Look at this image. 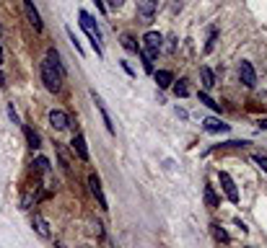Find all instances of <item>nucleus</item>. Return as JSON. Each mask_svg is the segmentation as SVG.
Masks as SVG:
<instances>
[{
  "label": "nucleus",
  "mask_w": 267,
  "mask_h": 248,
  "mask_svg": "<svg viewBox=\"0 0 267 248\" xmlns=\"http://www.w3.org/2000/svg\"><path fill=\"white\" fill-rule=\"evenodd\" d=\"M8 117H11V122H13V124H21V119H18V114H16L13 104H8Z\"/></svg>",
  "instance_id": "obj_27"
},
{
  "label": "nucleus",
  "mask_w": 267,
  "mask_h": 248,
  "mask_svg": "<svg viewBox=\"0 0 267 248\" xmlns=\"http://www.w3.org/2000/svg\"><path fill=\"white\" fill-rule=\"evenodd\" d=\"M50 124L55 129H68L70 127V117L65 114V111H60V109H52L50 111Z\"/></svg>",
  "instance_id": "obj_9"
},
{
  "label": "nucleus",
  "mask_w": 267,
  "mask_h": 248,
  "mask_svg": "<svg viewBox=\"0 0 267 248\" xmlns=\"http://www.w3.org/2000/svg\"><path fill=\"white\" fill-rule=\"evenodd\" d=\"M156 8H159V0H138V16H140L143 24H150L153 21Z\"/></svg>",
  "instance_id": "obj_6"
},
{
  "label": "nucleus",
  "mask_w": 267,
  "mask_h": 248,
  "mask_svg": "<svg viewBox=\"0 0 267 248\" xmlns=\"http://www.w3.org/2000/svg\"><path fill=\"white\" fill-rule=\"evenodd\" d=\"M24 13H26L29 24H31L36 31H42V29H44V24H42V16H39V11L34 8V3H31V0H24Z\"/></svg>",
  "instance_id": "obj_8"
},
{
  "label": "nucleus",
  "mask_w": 267,
  "mask_h": 248,
  "mask_svg": "<svg viewBox=\"0 0 267 248\" xmlns=\"http://www.w3.org/2000/svg\"><path fill=\"white\" fill-rule=\"evenodd\" d=\"M153 78H156V83H159V88H169V85H174V75H171L169 70H156Z\"/></svg>",
  "instance_id": "obj_15"
},
{
  "label": "nucleus",
  "mask_w": 267,
  "mask_h": 248,
  "mask_svg": "<svg viewBox=\"0 0 267 248\" xmlns=\"http://www.w3.org/2000/svg\"><path fill=\"white\" fill-rule=\"evenodd\" d=\"M42 80L47 85V91H55V93L60 91V85L65 80V67L60 62L57 49H47V57L42 62Z\"/></svg>",
  "instance_id": "obj_1"
},
{
  "label": "nucleus",
  "mask_w": 267,
  "mask_h": 248,
  "mask_svg": "<svg viewBox=\"0 0 267 248\" xmlns=\"http://www.w3.org/2000/svg\"><path fill=\"white\" fill-rule=\"evenodd\" d=\"M138 55L143 57V67H145V73H156V55H150V52H145V49H138Z\"/></svg>",
  "instance_id": "obj_16"
},
{
  "label": "nucleus",
  "mask_w": 267,
  "mask_h": 248,
  "mask_svg": "<svg viewBox=\"0 0 267 248\" xmlns=\"http://www.w3.org/2000/svg\"><path fill=\"white\" fill-rule=\"evenodd\" d=\"M88 186H91V194L96 196L99 207H101V210H109V207H106V196H104V191H101V181H99V176H96V173L88 176Z\"/></svg>",
  "instance_id": "obj_7"
},
{
  "label": "nucleus",
  "mask_w": 267,
  "mask_h": 248,
  "mask_svg": "<svg viewBox=\"0 0 267 248\" xmlns=\"http://www.w3.org/2000/svg\"><path fill=\"white\" fill-rule=\"evenodd\" d=\"M31 228L36 230V235H39V238H50V235H52V233H50L47 220H44L42 215H34V217H31Z\"/></svg>",
  "instance_id": "obj_12"
},
{
  "label": "nucleus",
  "mask_w": 267,
  "mask_h": 248,
  "mask_svg": "<svg viewBox=\"0 0 267 248\" xmlns=\"http://www.w3.org/2000/svg\"><path fill=\"white\" fill-rule=\"evenodd\" d=\"M215 36H218V29H210V36H208V44H205V52H210L215 47Z\"/></svg>",
  "instance_id": "obj_25"
},
{
  "label": "nucleus",
  "mask_w": 267,
  "mask_h": 248,
  "mask_svg": "<svg viewBox=\"0 0 267 248\" xmlns=\"http://www.w3.org/2000/svg\"><path fill=\"white\" fill-rule=\"evenodd\" d=\"M259 127H262V129H267V119H259Z\"/></svg>",
  "instance_id": "obj_30"
},
{
  "label": "nucleus",
  "mask_w": 267,
  "mask_h": 248,
  "mask_svg": "<svg viewBox=\"0 0 267 248\" xmlns=\"http://www.w3.org/2000/svg\"><path fill=\"white\" fill-rule=\"evenodd\" d=\"M68 36H70V44L75 47V52H78V55L83 57L86 52H83V47H81V41H78V36H75V31H73V29H68Z\"/></svg>",
  "instance_id": "obj_24"
},
{
  "label": "nucleus",
  "mask_w": 267,
  "mask_h": 248,
  "mask_svg": "<svg viewBox=\"0 0 267 248\" xmlns=\"http://www.w3.org/2000/svg\"><path fill=\"white\" fill-rule=\"evenodd\" d=\"M161 47H164V36H161L159 31H148V34L143 36V47H140V49H145V52H150V55H159Z\"/></svg>",
  "instance_id": "obj_4"
},
{
  "label": "nucleus",
  "mask_w": 267,
  "mask_h": 248,
  "mask_svg": "<svg viewBox=\"0 0 267 248\" xmlns=\"http://www.w3.org/2000/svg\"><path fill=\"white\" fill-rule=\"evenodd\" d=\"M73 150L78 153V158H81V161H86V163L91 161V155H88V147H86V137H83L81 132L73 137Z\"/></svg>",
  "instance_id": "obj_13"
},
{
  "label": "nucleus",
  "mask_w": 267,
  "mask_h": 248,
  "mask_svg": "<svg viewBox=\"0 0 267 248\" xmlns=\"http://www.w3.org/2000/svg\"><path fill=\"white\" fill-rule=\"evenodd\" d=\"M197 98H200V104H205L208 109H213V111H220V104H218V101H213V98L208 96V91H200V93H197Z\"/></svg>",
  "instance_id": "obj_18"
},
{
  "label": "nucleus",
  "mask_w": 267,
  "mask_h": 248,
  "mask_svg": "<svg viewBox=\"0 0 267 248\" xmlns=\"http://www.w3.org/2000/svg\"><path fill=\"white\" fill-rule=\"evenodd\" d=\"M203 127L208 129V132H213V134H226L231 127L228 124H223V122H220V119H215V117H208L205 122H203Z\"/></svg>",
  "instance_id": "obj_11"
},
{
  "label": "nucleus",
  "mask_w": 267,
  "mask_h": 248,
  "mask_svg": "<svg viewBox=\"0 0 267 248\" xmlns=\"http://www.w3.org/2000/svg\"><path fill=\"white\" fill-rule=\"evenodd\" d=\"M174 93L179 96V98H187L192 91H189V80H176L174 83Z\"/></svg>",
  "instance_id": "obj_17"
},
{
  "label": "nucleus",
  "mask_w": 267,
  "mask_h": 248,
  "mask_svg": "<svg viewBox=\"0 0 267 248\" xmlns=\"http://www.w3.org/2000/svg\"><path fill=\"white\" fill-rule=\"evenodd\" d=\"M239 78H241V83L247 85V88H254L257 85V73H254L252 62H247V60L239 62Z\"/></svg>",
  "instance_id": "obj_5"
},
{
  "label": "nucleus",
  "mask_w": 267,
  "mask_h": 248,
  "mask_svg": "<svg viewBox=\"0 0 267 248\" xmlns=\"http://www.w3.org/2000/svg\"><path fill=\"white\" fill-rule=\"evenodd\" d=\"M55 248H65V245H62V243H55Z\"/></svg>",
  "instance_id": "obj_32"
},
{
  "label": "nucleus",
  "mask_w": 267,
  "mask_h": 248,
  "mask_svg": "<svg viewBox=\"0 0 267 248\" xmlns=\"http://www.w3.org/2000/svg\"><path fill=\"white\" fill-rule=\"evenodd\" d=\"M218 181H220V189H223V194L228 196V202L239 205V189H236V184H234V178H231L226 171H220V173H218Z\"/></svg>",
  "instance_id": "obj_3"
},
{
  "label": "nucleus",
  "mask_w": 267,
  "mask_h": 248,
  "mask_svg": "<svg viewBox=\"0 0 267 248\" xmlns=\"http://www.w3.org/2000/svg\"><path fill=\"white\" fill-rule=\"evenodd\" d=\"M109 8H122V0H106Z\"/></svg>",
  "instance_id": "obj_28"
},
{
  "label": "nucleus",
  "mask_w": 267,
  "mask_h": 248,
  "mask_svg": "<svg viewBox=\"0 0 267 248\" xmlns=\"http://www.w3.org/2000/svg\"><path fill=\"white\" fill-rule=\"evenodd\" d=\"M205 205H208L210 210H215V207H218V196H215L213 186H205Z\"/></svg>",
  "instance_id": "obj_20"
},
{
  "label": "nucleus",
  "mask_w": 267,
  "mask_h": 248,
  "mask_svg": "<svg viewBox=\"0 0 267 248\" xmlns=\"http://www.w3.org/2000/svg\"><path fill=\"white\" fill-rule=\"evenodd\" d=\"M200 78H203V88H205V91H213V88H215V75H213V70H210V67H200Z\"/></svg>",
  "instance_id": "obj_14"
},
{
  "label": "nucleus",
  "mask_w": 267,
  "mask_h": 248,
  "mask_svg": "<svg viewBox=\"0 0 267 248\" xmlns=\"http://www.w3.org/2000/svg\"><path fill=\"white\" fill-rule=\"evenodd\" d=\"M78 21H81V29L88 34V39H91V47H94L96 57H104V49H101V31H99V26H96V21L91 18V13L78 11Z\"/></svg>",
  "instance_id": "obj_2"
},
{
  "label": "nucleus",
  "mask_w": 267,
  "mask_h": 248,
  "mask_svg": "<svg viewBox=\"0 0 267 248\" xmlns=\"http://www.w3.org/2000/svg\"><path fill=\"white\" fill-rule=\"evenodd\" d=\"M122 47H125L127 52H138V49H140L138 44H135V39H132L130 34H125V36H122Z\"/></svg>",
  "instance_id": "obj_21"
},
{
  "label": "nucleus",
  "mask_w": 267,
  "mask_h": 248,
  "mask_svg": "<svg viewBox=\"0 0 267 248\" xmlns=\"http://www.w3.org/2000/svg\"><path fill=\"white\" fill-rule=\"evenodd\" d=\"M24 132H26V140H29V145L36 150V147H39V134H36L31 127H24Z\"/></svg>",
  "instance_id": "obj_23"
},
{
  "label": "nucleus",
  "mask_w": 267,
  "mask_h": 248,
  "mask_svg": "<svg viewBox=\"0 0 267 248\" xmlns=\"http://www.w3.org/2000/svg\"><path fill=\"white\" fill-rule=\"evenodd\" d=\"M0 65H3V47H0Z\"/></svg>",
  "instance_id": "obj_31"
},
{
  "label": "nucleus",
  "mask_w": 267,
  "mask_h": 248,
  "mask_svg": "<svg viewBox=\"0 0 267 248\" xmlns=\"http://www.w3.org/2000/svg\"><path fill=\"white\" fill-rule=\"evenodd\" d=\"M91 96H94V101H96V109H99V114H101V119H104V124H106V132H109V134H115L117 129H115V122H112V117H109V111H106L104 101H101L96 93H91Z\"/></svg>",
  "instance_id": "obj_10"
},
{
  "label": "nucleus",
  "mask_w": 267,
  "mask_h": 248,
  "mask_svg": "<svg viewBox=\"0 0 267 248\" xmlns=\"http://www.w3.org/2000/svg\"><path fill=\"white\" fill-rule=\"evenodd\" d=\"M0 36H3V29H0Z\"/></svg>",
  "instance_id": "obj_33"
},
{
  "label": "nucleus",
  "mask_w": 267,
  "mask_h": 248,
  "mask_svg": "<svg viewBox=\"0 0 267 248\" xmlns=\"http://www.w3.org/2000/svg\"><path fill=\"white\" fill-rule=\"evenodd\" d=\"M210 228H213V235H215V238H218L220 243H228V240H231V238H228V233H226L223 228H220V225H218V222H213V225H210Z\"/></svg>",
  "instance_id": "obj_19"
},
{
  "label": "nucleus",
  "mask_w": 267,
  "mask_h": 248,
  "mask_svg": "<svg viewBox=\"0 0 267 248\" xmlns=\"http://www.w3.org/2000/svg\"><path fill=\"white\" fill-rule=\"evenodd\" d=\"M94 3H96V8H99V11H101V13H104V11H106V8H104V3H101V0H94Z\"/></svg>",
  "instance_id": "obj_29"
},
{
  "label": "nucleus",
  "mask_w": 267,
  "mask_h": 248,
  "mask_svg": "<svg viewBox=\"0 0 267 248\" xmlns=\"http://www.w3.org/2000/svg\"><path fill=\"white\" fill-rule=\"evenodd\" d=\"M252 161H254V163L264 171V173H267V158H262V155H252Z\"/></svg>",
  "instance_id": "obj_26"
},
{
  "label": "nucleus",
  "mask_w": 267,
  "mask_h": 248,
  "mask_svg": "<svg viewBox=\"0 0 267 248\" xmlns=\"http://www.w3.org/2000/svg\"><path fill=\"white\" fill-rule=\"evenodd\" d=\"M34 168H36L39 173H47V171H50V161H47L44 155H39L36 161H34Z\"/></svg>",
  "instance_id": "obj_22"
}]
</instances>
